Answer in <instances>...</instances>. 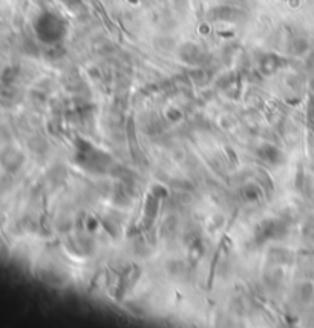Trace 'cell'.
Masks as SVG:
<instances>
[{
	"mask_svg": "<svg viewBox=\"0 0 314 328\" xmlns=\"http://www.w3.org/2000/svg\"><path fill=\"white\" fill-rule=\"evenodd\" d=\"M261 153L264 157H265L268 161H276L278 160V157H279V150L278 149H274L273 146H265L262 150H261Z\"/></svg>",
	"mask_w": 314,
	"mask_h": 328,
	"instance_id": "6da1fadb",
	"label": "cell"
}]
</instances>
